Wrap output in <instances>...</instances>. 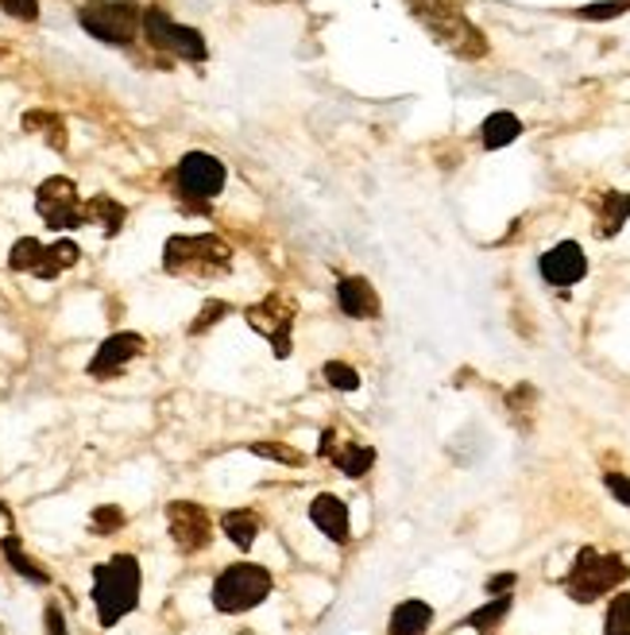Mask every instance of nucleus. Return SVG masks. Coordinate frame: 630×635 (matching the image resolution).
Here are the masks:
<instances>
[{"mask_svg": "<svg viewBox=\"0 0 630 635\" xmlns=\"http://www.w3.org/2000/svg\"><path fill=\"white\" fill-rule=\"evenodd\" d=\"M140 590H144V570L136 554H113V559L93 566V608H97L101 628H116L124 616L140 608Z\"/></svg>", "mask_w": 630, "mask_h": 635, "instance_id": "obj_1", "label": "nucleus"}, {"mask_svg": "<svg viewBox=\"0 0 630 635\" xmlns=\"http://www.w3.org/2000/svg\"><path fill=\"white\" fill-rule=\"evenodd\" d=\"M144 39L155 51H167L183 62H206L209 59V43L198 28H186V23L171 20L163 8H144Z\"/></svg>", "mask_w": 630, "mask_h": 635, "instance_id": "obj_8", "label": "nucleus"}, {"mask_svg": "<svg viewBox=\"0 0 630 635\" xmlns=\"http://www.w3.org/2000/svg\"><path fill=\"white\" fill-rule=\"evenodd\" d=\"M630 582V566L623 554H603L596 551V546H580L577 559H572L569 574H565V593H569V601H577V605H596L600 597H608V593L623 590Z\"/></svg>", "mask_w": 630, "mask_h": 635, "instance_id": "obj_4", "label": "nucleus"}, {"mask_svg": "<svg viewBox=\"0 0 630 635\" xmlns=\"http://www.w3.org/2000/svg\"><path fill=\"white\" fill-rule=\"evenodd\" d=\"M23 132H35V136H43L54 152H66V147H70V136H66V124H62V116L47 113V109H31V113H23Z\"/></svg>", "mask_w": 630, "mask_h": 635, "instance_id": "obj_24", "label": "nucleus"}, {"mask_svg": "<svg viewBox=\"0 0 630 635\" xmlns=\"http://www.w3.org/2000/svg\"><path fill=\"white\" fill-rule=\"evenodd\" d=\"M538 272L549 287H577L588 276V256L577 240H561L549 253H541Z\"/></svg>", "mask_w": 630, "mask_h": 635, "instance_id": "obj_14", "label": "nucleus"}, {"mask_svg": "<svg viewBox=\"0 0 630 635\" xmlns=\"http://www.w3.org/2000/svg\"><path fill=\"white\" fill-rule=\"evenodd\" d=\"M318 458L321 461H333L337 469H341L349 481H360V477H368L372 473V465H375V445H368V442H357V438H349V442H341L337 438V430L329 427V430H321V442H318Z\"/></svg>", "mask_w": 630, "mask_h": 635, "instance_id": "obj_13", "label": "nucleus"}, {"mask_svg": "<svg viewBox=\"0 0 630 635\" xmlns=\"http://www.w3.org/2000/svg\"><path fill=\"white\" fill-rule=\"evenodd\" d=\"M0 523H8V528H12V512H8L4 500H0Z\"/></svg>", "mask_w": 630, "mask_h": 635, "instance_id": "obj_38", "label": "nucleus"}, {"mask_svg": "<svg viewBox=\"0 0 630 635\" xmlns=\"http://www.w3.org/2000/svg\"><path fill=\"white\" fill-rule=\"evenodd\" d=\"M167 535L178 554H202L213 543V515L194 500H171L167 504Z\"/></svg>", "mask_w": 630, "mask_h": 635, "instance_id": "obj_11", "label": "nucleus"}, {"mask_svg": "<svg viewBox=\"0 0 630 635\" xmlns=\"http://www.w3.org/2000/svg\"><path fill=\"white\" fill-rule=\"evenodd\" d=\"M321 376H326V383H329V388H337V391H360V383H364L349 360H326Z\"/></svg>", "mask_w": 630, "mask_h": 635, "instance_id": "obj_32", "label": "nucleus"}, {"mask_svg": "<svg viewBox=\"0 0 630 635\" xmlns=\"http://www.w3.org/2000/svg\"><path fill=\"white\" fill-rule=\"evenodd\" d=\"M310 523L337 546H349L352 543V515H349V504L333 492H321L313 496L310 504Z\"/></svg>", "mask_w": 630, "mask_h": 635, "instance_id": "obj_16", "label": "nucleus"}, {"mask_svg": "<svg viewBox=\"0 0 630 635\" xmlns=\"http://www.w3.org/2000/svg\"><path fill=\"white\" fill-rule=\"evenodd\" d=\"M225 163L209 152H186L175 167V191L186 209H209V202L225 191Z\"/></svg>", "mask_w": 630, "mask_h": 635, "instance_id": "obj_7", "label": "nucleus"}, {"mask_svg": "<svg viewBox=\"0 0 630 635\" xmlns=\"http://www.w3.org/2000/svg\"><path fill=\"white\" fill-rule=\"evenodd\" d=\"M406 8H411L414 20H419L445 51H453L456 59L476 62L492 51L484 31L464 16L461 0H406Z\"/></svg>", "mask_w": 630, "mask_h": 635, "instance_id": "obj_2", "label": "nucleus"}, {"mask_svg": "<svg viewBox=\"0 0 630 635\" xmlns=\"http://www.w3.org/2000/svg\"><path fill=\"white\" fill-rule=\"evenodd\" d=\"M0 551H4V562L12 566V574H20L28 585H39V590H47V585H51V570L23 551L20 535H12V531H8V535H0Z\"/></svg>", "mask_w": 630, "mask_h": 635, "instance_id": "obj_17", "label": "nucleus"}, {"mask_svg": "<svg viewBox=\"0 0 630 635\" xmlns=\"http://www.w3.org/2000/svg\"><path fill=\"white\" fill-rule=\"evenodd\" d=\"M337 307H341V315L352 321H372L383 315L380 291H375L372 279H364V276L337 279Z\"/></svg>", "mask_w": 630, "mask_h": 635, "instance_id": "obj_15", "label": "nucleus"}, {"mask_svg": "<svg viewBox=\"0 0 630 635\" xmlns=\"http://www.w3.org/2000/svg\"><path fill=\"white\" fill-rule=\"evenodd\" d=\"M124 523H128V515H124L121 504H97L90 512V535L109 539V535H116V531H124Z\"/></svg>", "mask_w": 630, "mask_h": 635, "instance_id": "obj_28", "label": "nucleus"}, {"mask_svg": "<svg viewBox=\"0 0 630 635\" xmlns=\"http://www.w3.org/2000/svg\"><path fill=\"white\" fill-rule=\"evenodd\" d=\"M515 585H518V574H510V570H507V574H492V577H487L484 590L492 593V597H499V593H515Z\"/></svg>", "mask_w": 630, "mask_h": 635, "instance_id": "obj_37", "label": "nucleus"}, {"mask_svg": "<svg viewBox=\"0 0 630 635\" xmlns=\"http://www.w3.org/2000/svg\"><path fill=\"white\" fill-rule=\"evenodd\" d=\"M43 248L35 237H20L12 245V253H8V272H35L39 260H43Z\"/></svg>", "mask_w": 630, "mask_h": 635, "instance_id": "obj_29", "label": "nucleus"}, {"mask_svg": "<svg viewBox=\"0 0 630 635\" xmlns=\"http://www.w3.org/2000/svg\"><path fill=\"white\" fill-rule=\"evenodd\" d=\"M630 12V0H596V4L577 8V20L588 23H603V20H619V16Z\"/></svg>", "mask_w": 630, "mask_h": 635, "instance_id": "obj_33", "label": "nucleus"}, {"mask_svg": "<svg viewBox=\"0 0 630 635\" xmlns=\"http://www.w3.org/2000/svg\"><path fill=\"white\" fill-rule=\"evenodd\" d=\"M603 489H608L623 508H630V477L627 473H616V469H608V473H603Z\"/></svg>", "mask_w": 630, "mask_h": 635, "instance_id": "obj_36", "label": "nucleus"}, {"mask_svg": "<svg viewBox=\"0 0 630 635\" xmlns=\"http://www.w3.org/2000/svg\"><path fill=\"white\" fill-rule=\"evenodd\" d=\"M147 352V337L136 334V329H121V334H109L105 341L97 345V352L90 357L85 372L93 380H116L132 360H140Z\"/></svg>", "mask_w": 630, "mask_h": 635, "instance_id": "obj_12", "label": "nucleus"}, {"mask_svg": "<svg viewBox=\"0 0 630 635\" xmlns=\"http://www.w3.org/2000/svg\"><path fill=\"white\" fill-rule=\"evenodd\" d=\"M603 635H630V593L616 590L603 613Z\"/></svg>", "mask_w": 630, "mask_h": 635, "instance_id": "obj_30", "label": "nucleus"}, {"mask_svg": "<svg viewBox=\"0 0 630 635\" xmlns=\"http://www.w3.org/2000/svg\"><path fill=\"white\" fill-rule=\"evenodd\" d=\"M630 222V194L627 191H603L596 198V237H616Z\"/></svg>", "mask_w": 630, "mask_h": 635, "instance_id": "obj_19", "label": "nucleus"}, {"mask_svg": "<svg viewBox=\"0 0 630 635\" xmlns=\"http://www.w3.org/2000/svg\"><path fill=\"white\" fill-rule=\"evenodd\" d=\"M220 531H225V539L236 551H251L259 531H264V520H259L251 508H228V512L220 515Z\"/></svg>", "mask_w": 630, "mask_h": 635, "instance_id": "obj_21", "label": "nucleus"}, {"mask_svg": "<svg viewBox=\"0 0 630 635\" xmlns=\"http://www.w3.org/2000/svg\"><path fill=\"white\" fill-rule=\"evenodd\" d=\"M78 23L85 35L105 47H132L144 31V8L136 0H85L78 8Z\"/></svg>", "mask_w": 630, "mask_h": 635, "instance_id": "obj_6", "label": "nucleus"}, {"mask_svg": "<svg viewBox=\"0 0 630 635\" xmlns=\"http://www.w3.org/2000/svg\"><path fill=\"white\" fill-rule=\"evenodd\" d=\"M476 635H484V632H476Z\"/></svg>", "mask_w": 630, "mask_h": 635, "instance_id": "obj_39", "label": "nucleus"}, {"mask_svg": "<svg viewBox=\"0 0 630 635\" xmlns=\"http://www.w3.org/2000/svg\"><path fill=\"white\" fill-rule=\"evenodd\" d=\"M43 635H70L66 616H62L59 601H47V608H43Z\"/></svg>", "mask_w": 630, "mask_h": 635, "instance_id": "obj_35", "label": "nucleus"}, {"mask_svg": "<svg viewBox=\"0 0 630 635\" xmlns=\"http://www.w3.org/2000/svg\"><path fill=\"white\" fill-rule=\"evenodd\" d=\"M0 8H4L12 20H23V23L39 20V0H0Z\"/></svg>", "mask_w": 630, "mask_h": 635, "instance_id": "obj_34", "label": "nucleus"}, {"mask_svg": "<svg viewBox=\"0 0 630 635\" xmlns=\"http://www.w3.org/2000/svg\"><path fill=\"white\" fill-rule=\"evenodd\" d=\"M507 411L510 419H515L518 430H530L534 427V414H538V388L534 383H515V388L507 391Z\"/></svg>", "mask_w": 630, "mask_h": 635, "instance_id": "obj_26", "label": "nucleus"}, {"mask_svg": "<svg viewBox=\"0 0 630 635\" xmlns=\"http://www.w3.org/2000/svg\"><path fill=\"white\" fill-rule=\"evenodd\" d=\"M228 315H233V307H228L225 299H206V307H202V310H198V318H194L190 326H186V334H190V337L209 334V329H217Z\"/></svg>", "mask_w": 630, "mask_h": 635, "instance_id": "obj_31", "label": "nucleus"}, {"mask_svg": "<svg viewBox=\"0 0 630 635\" xmlns=\"http://www.w3.org/2000/svg\"><path fill=\"white\" fill-rule=\"evenodd\" d=\"M433 624V605L422 597H406L395 605L388 621V635H425Z\"/></svg>", "mask_w": 630, "mask_h": 635, "instance_id": "obj_20", "label": "nucleus"}, {"mask_svg": "<svg viewBox=\"0 0 630 635\" xmlns=\"http://www.w3.org/2000/svg\"><path fill=\"white\" fill-rule=\"evenodd\" d=\"M244 321H248L259 337H267L275 357L279 360L290 357V349H295V321H298L295 303L282 299V295H267V299L251 303V307L244 310Z\"/></svg>", "mask_w": 630, "mask_h": 635, "instance_id": "obj_9", "label": "nucleus"}, {"mask_svg": "<svg viewBox=\"0 0 630 635\" xmlns=\"http://www.w3.org/2000/svg\"><path fill=\"white\" fill-rule=\"evenodd\" d=\"M163 272L183 279H217L233 272V248L213 233H178L163 245Z\"/></svg>", "mask_w": 630, "mask_h": 635, "instance_id": "obj_3", "label": "nucleus"}, {"mask_svg": "<svg viewBox=\"0 0 630 635\" xmlns=\"http://www.w3.org/2000/svg\"><path fill=\"white\" fill-rule=\"evenodd\" d=\"M35 209L54 233H66V229H82L85 217H82V194H78V183L66 175H51L39 183L35 191Z\"/></svg>", "mask_w": 630, "mask_h": 635, "instance_id": "obj_10", "label": "nucleus"}, {"mask_svg": "<svg viewBox=\"0 0 630 635\" xmlns=\"http://www.w3.org/2000/svg\"><path fill=\"white\" fill-rule=\"evenodd\" d=\"M510 608H515V593H499V597H487L479 608H472L468 616H464L461 628H472V632H484L492 635L495 628H499L503 621L510 616Z\"/></svg>", "mask_w": 630, "mask_h": 635, "instance_id": "obj_22", "label": "nucleus"}, {"mask_svg": "<svg viewBox=\"0 0 630 635\" xmlns=\"http://www.w3.org/2000/svg\"><path fill=\"white\" fill-rule=\"evenodd\" d=\"M275 593V577L259 562H233L213 577V608L220 616H244Z\"/></svg>", "mask_w": 630, "mask_h": 635, "instance_id": "obj_5", "label": "nucleus"}, {"mask_svg": "<svg viewBox=\"0 0 630 635\" xmlns=\"http://www.w3.org/2000/svg\"><path fill=\"white\" fill-rule=\"evenodd\" d=\"M78 260H82V248H78L74 240H54L51 248H43V260H39V268L31 272V276H35V279H59L62 272H70Z\"/></svg>", "mask_w": 630, "mask_h": 635, "instance_id": "obj_25", "label": "nucleus"}, {"mask_svg": "<svg viewBox=\"0 0 630 635\" xmlns=\"http://www.w3.org/2000/svg\"><path fill=\"white\" fill-rule=\"evenodd\" d=\"M82 217L85 225H97L105 237H116L124 229V222H128V206L116 202L113 194H93L90 202H82Z\"/></svg>", "mask_w": 630, "mask_h": 635, "instance_id": "obj_18", "label": "nucleus"}, {"mask_svg": "<svg viewBox=\"0 0 630 635\" xmlns=\"http://www.w3.org/2000/svg\"><path fill=\"white\" fill-rule=\"evenodd\" d=\"M518 136H523V121H518L515 113H507V109H499V113H492L479 124V144H484L487 152H499V147L515 144Z\"/></svg>", "mask_w": 630, "mask_h": 635, "instance_id": "obj_23", "label": "nucleus"}, {"mask_svg": "<svg viewBox=\"0 0 630 635\" xmlns=\"http://www.w3.org/2000/svg\"><path fill=\"white\" fill-rule=\"evenodd\" d=\"M248 453H256V458H264V461H275V465H290V469L306 465V453L302 450H295V445H287V442H275V438H259V442H248Z\"/></svg>", "mask_w": 630, "mask_h": 635, "instance_id": "obj_27", "label": "nucleus"}]
</instances>
